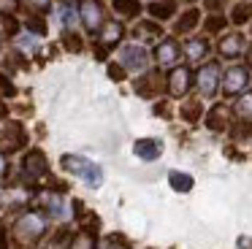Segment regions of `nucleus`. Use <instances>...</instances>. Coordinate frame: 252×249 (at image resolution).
Here are the masks:
<instances>
[{"label":"nucleus","mask_w":252,"mask_h":249,"mask_svg":"<svg viewBox=\"0 0 252 249\" xmlns=\"http://www.w3.org/2000/svg\"><path fill=\"white\" fill-rule=\"evenodd\" d=\"M46 233H49V217L38 209H28L22 214H17L11 227V238L22 247H35Z\"/></svg>","instance_id":"nucleus-1"},{"label":"nucleus","mask_w":252,"mask_h":249,"mask_svg":"<svg viewBox=\"0 0 252 249\" xmlns=\"http://www.w3.org/2000/svg\"><path fill=\"white\" fill-rule=\"evenodd\" d=\"M60 165H63V171H68L76 179H82L90 189H98L100 184H103V168L84 155H63Z\"/></svg>","instance_id":"nucleus-2"},{"label":"nucleus","mask_w":252,"mask_h":249,"mask_svg":"<svg viewBox=\"0 0 252 249\" xmlns=\"http://www.w3.org/2000/svg\"><path fill=\"white\" fill-rule=\"evenodd\" d=\"M117 57H120V65L133 76H141L152 68V52L147 49V43H138V41H130V43H122L117 49Z\"/></svg>","instance_id":"nucleus-3"},{"label":"nucleus","mask_w":252,"mask_h":249,"mask_svg":"<svg viewBox=\"0 0 252 249\" xmlns=\"http://www.w3.org/2000/svg\"><path fill=\"white\" fill-rule=\"evenodd\" d=\"M222 87V68L217 60H206L198 65L195 70V92L201 95V100H214Z\"/></svg>","instance_id":"nucleus-4"},{"label":"nucleus","mask_w":252,"mask_h":249,"mask_svg":"<svg viewBox=\"0 0 252 249\" xmlns=\"http://www.w3.org/2000/svg\"><path fill=\"white\" fill-rule=\"evenodd\" d=\"M19 171H22V179L30 184L41 182V179H49V157L41 146H28L22 155V162H19Z\"/></svg>","instance_id":"nucleus-5"},{"label":"nucleus","mask_w":252,"mask_h":249,"mask_svg":"<svg viewBox=\"0 0 252 249\" xmlns=\"http://www.w3.org/2000/svg\"><path fill=\"white\" fill-rule=\"evenodd\" d=\"M133 92L138 97H147V100H155L163 92H168V73L163 68H149L147 73L136 76L133 81Z\"/></svg>","instance_id":"nucleus-6"},{"label":"nucleus","mask_w":252,"mask_h":249,"mask_svg":"<svg viewBox=\"0 0 252 249\" xmlns=\"http://www.w3.org/2000/svg\"><path fill=\"white\" fill-rule=\"evenodd\" d=\"M182 57H185V46H182V41L176 35H163L152 49V60L163 70H171L176 65H182Z\"/></svg>","instance_id":"nucleus-7"},{"label":"nucleus","mask_w":252,"mask_h":249,"mask_svg":"<svg viewBox=\"0 0 252 249\" xmlns=\"http://www.w3.org/2000/svg\"><path fill=\"white\" fill-rule=\"evenodd\" d=\"M250 81H252L250 68L244 62H233L222 70V87H220V92L225 97H239L250 90Z\"/></svg>","instance_id":"nucleus-8"},{"label":"nucleus","mask_w":252,"mask_h":249,"mask_svg":"<svg viewBox=\"0 0 252 249\" xmlns=\"http://www.w3.org/2000/svg\"><path fill=\"white\" fill-rule=\"evenodd\" d=\"M28 144H30V135L25 130V124L17 122V119H6V124L0 127V152L14 155V152L28 149Z\"/></svg>","instance_id":"nucleus-9"},{"label":"nucleus","mask_w":252,"mask_h":249,"mask_svg":"<svg viewBox=\"0 0 252 249\" xmlns=\"http://www.w3.org/2000/svg\"><path fill=\"white\" fill-rule=\"evenodd\" d=\"M195 87V73L190 65H176L168 70V95L174 100H185L190 97V90Z\"/></svg>","instance_id":"nucleus-10"},{"label":"nucleus","mask_w":252,"mask_h":249,"mask_svg":"<svg viewBox=\"0 0 252 249\" xmlns=\"http://www.w3.org/2000/svg\"><path fill=\"white\" fill-rule=\"evenodd\" d=\"M79 16H82V27L90 35H98L100 27L106 25V8L100 0H79Z\"/></svg>","instance_id":"nucleus-11"},{"label":"nucleus","mask_w":252,"mask_h":249,"mask_svg":"<svg viewBox=\"0 0 252 249\" xmlns=\"http://www.w3.org/2000/svg\"><path fill=\"white\" fill-rule=\"evenodd\" d=\"M55 22L60 25V30H79L82 16H79V0H57L52 5Z\"/></svg>","instance_id":"nucleus-12"},{"label":"nucleus","mask_w":252,"mask_h":249,"mask_svg":"<svg viewBox=\"0 0 252 249\" xmlns=\"http://www.w3.org/2000/svg\"><path fill=\"white\" fill-rule=\"evenodd\" d=\"M244 52H247V38H244V32L233 30V32H222V35H220V41H217V54H220L222 60H239V57H244Z\"/></svg>","instance_id":"nucleus-13"},{"label":"nucleus","mask_w":252,"mask_h":249,"mask_svg":"<svg viewBox=\"0 0 252 249\" xmlns=\"http://www.w3.org/2000/svg\"><path fill=\"white\" fill-rule=\"evenodd\" d=\"M185 46V60L192 65H201L209 60V52H212V41L209 35H187V41L182 43Z\"/></svg>","instance_id":"nucleus-14"},{"label":"nucleus","mask_w":252,"mask_h":249,"mask_svg":"<svg viewBox=\"0 0 252 249\" xmlns=\"http://www.w3.org/2000/svg\"><path fill=\"white\" fill-rule=\"evenodd\" d=\"M201 22H203L201 8H195V5H187V8L182 11L179 16H176V22H174V35H176V38H179V35H190L192 30H198V27H201Z\"/></svg>","instance_id":"nucleus-15"},{"label":"nucleus","mask_w":252,"mask_h":249,"mask_svg":"<svg viewBox=\"0 0 252 249\" xmlns=\"http://www.w3.org/2000/svg\"><path fill=\"white\" fill-rule=\"evenodd\" d=\"M147 14H149V19L160 22V25H163V22H171V19L179 16V0H149Z\"/></svg>","instance_id":"nucleus-16"},{"label":"nucleus","mask_w":252,"mask_h":249,"mask_svg":"<svg viewBox=\"0 0 252 249\" xmlns=\"http://www.w3.org/2000/svg\"><path fill=\"white\" fill-rule=\"evenodd\" d=\"M125 32L127 30L120 19H106V25L100 27V32H98V43H103L106 49H120Z\"/></svg>","instance_id":"nucleus-17"},{"label":"nucleus","mask_w":252,"mask_h":249,"mask_svg":"<svg viewBox=\"0 0 252 249\" xmlns=\"http://www.w3.org/2000/svg\"><path fill=\"white\" fill-rule=\"evenodd\" d=\"M203 117H206V127L212 133H225L230 127V106L228 103H214Z\"/></svg>","instance_id":"nucleus-18"},{"label":"nucleus","mask_w":252,"mask_h":249,"mask_svg":"<svg viewBox=\"0 0 252 249\" xmlns=\"http://www.w3.org/2000/svg\"><path fill=\"white\" fill-rule=\"evenodd\" d=\"M133 155L144 162L160 160V155H163V141L160 138H138L136 144H133Z\"/></svg>","instance_id":"nucleus-19"},{"label":"nucleus","mask_w":252,"mask_h":249,"mask_svg":"<svg viewBox=\"0 0 252 249\" xmlns=\"http://www.w3.org/2000/svg\"><path fill=\"white\" fill-rule=\"evenodd\" d=\"M11 43H14V52H19L22 57H33V54L41 52V38L33 35L30 30H22L17 38H11Z\"/></svg>","instance_id":"nucleus-20"},{"label":"nucleus","mask_w":252,"mask_h":249,"mask_svg":"<svg viewBox=\"0 0 252 249\" xmlns=\"http://www.w3.org/2000/svg\"><path fill=\"white\" fill-rule=\"evenodd\" d=\"M203 114H206V108H203L201 97H185V100H182V106H179V119H182V122L195 124Z\"/></svg>","instance_id":"nucleus-21"},{"label":"nucleus","mask_w":252,"mask_h":249,"mask_svg":"<svg viewBox=\"0 0 252 249\" xmlns=\"http://www.w3.org/2000/svg\"><path fill=\"white\" fill-rule=\"evenodd\" d=\"M111 11L117 19H138L144 11L141 0H111Z\"/></svg>","instance_id":"nucleus-22"},{"label":"nucleus","mask_w":252,"mask_h":249,"mask_svg":"<svg viewBox=\"0 0 252 249\" xmlns=\"http://www.w3.org/2000/svg\"><path fill=\"white\" fill-rule=\"evenodd\" d=\"M228 22L233 27H244L252 22V0H236L233 5H230V16Z\"/></svg>","instance_id":"nucleus-23"},{"label":"nucleus","mask_w":252,"mask_h":249,"mask_svg":"<svg viewBox=\"0 0 252 249\" xmlns=\"http://www.w3.org/2000/svg\"><path fill=\"white\" fill-rule=\"evenodd\" d=\"M133 38H138V41H149V38H155V41H160L163 38V25L155 19H141L138 22V27L133 30Z\"/></svg>","instance_id":"nucleus-24"},{"label":"nucleus","mask_w":252,"mask_h":249,"mask_svg":"<svg viewBox=\"0 0 252 249\" xmlns=\"http://www.w3.org/2000/svg\"><path fill=\"white\" fill-rule=\"evenodd\" d=\"M60 43H63V49L65 52H71V54H82L84 52V35L79 30H63L60 32Z\"/></svg>","instance_id":"nucleus-25"},{"label":"nucleus","mask_w":252,"mask_h":249,"mask_svg":"<svg viewBox=\"0 0 252 249\" xmlns=\"http://www.w3.org/2000/svg\"><path fill=\"white\" fill-rule=\"evenodd\" d=\"M0 27H3V32H6V38H17L19 32L25 30L22 19H19L14 11H0Z\"/></svg>","instance_id":"nucleus-26"},{"label":"nucleus","mask_w":252,"mask_h":249,"mask_svg":"<svg viewBox=\"0 0 252 249\" xmlns=\"http://www.w3.org/2000/svg\"><path fill=\"white\" fill-rule=\"evenodd\" d=\"M22 25H25V30H30L33 35H38V38H44L46 32H49L46 16H44V14H38V11H30V14L22 19Z\"/></svg>","instance_id":"nucleus-27"},{"label":"nucleus","mask_w":252,"mask_h":249,"mask_svg":"<svg viewBox=\"0 0 252 249\" xmlns=\"http://www.w3.org/2000/svg\"><path fill=\"white\" fill-rule=\"evenodd\" d=\"M230 114L236 119H252V92L247 90L244 95L233 97V106H230Z\"/></svg>","instance_id":"nucleus-28"},{"label":"nucleus","mask_w":252,"mask_h":249,"mask_svg":"<svg viewBox=\"0 0 252 249\" xmlns=\"http://www.w3.org/2000/svg\"><path fill=\"white\" fill-rule=\"evenodd\" d=\"M168 184H171L174 192H190V189L195 187V179L185 171H168Z\"/></svg>","instance_id":"nucleus-29"},{"label":"nucleus","mask_w":252,"mask_h":249,"mask_svg":"<svg viewBox=\"0 0 252 249\" xmlns=\"http://www.w3.org/2000/svg\"><path fill=\"white\" fill-rule=\"evenodd\" d=\"M203 27V35H220V32H225V27H228V16L225 14H206V19L201 22Z\"/></svg>","instance_id":"nucleus-30"},{"label":"nucleus","mask_w":252,"mask_h":249,"mask_svg":"<svg viewBox=\"0 0 252 249\" xmlns=\"http://www.w3.org/2000/svg\"><path fill=\"white\" fill-rule=\"evenodd\" d=\"M228 133L233 141H250L252 138V119H236L228 127Z\"/></svg>","instance_id":"nucleus-31"},{"label":"nucleus","mask_w":252,"mask_h":249,"mask_svg":"<svg viewBox=\"0 0 252 249\" xmlns=\"http://www.w3.org/2000/svg\"><path fill=\"white\" fill-rule=\"evenodd\" d=\"M98 249H133L122 233H109V236L98 238Z\"/></svg>","instance_id":"nucleus-32"},{"label":"nucleus","mask_w":252,"mask_h":249,"mask_svg":"<svg viewBox=\"0 0 252 249\" xmlns=\"http://www.w3.org/2000/svg\"><path fill=\"white\" fill-rule=\"evenodd\" d=\"M68 249H98V236H90V233L79 230V233H73Z\"/></svg>","instance_id":"nucleus-33"},{"label":"nucleus","mask_w":252,"mask_h":249,"mask_svg":"<svg viewBox=\"0 0 252 249\" xmlns=\"http://www.w3.org/2000/svg\"><path fill=\"white\" fill-rule=\"evenodd\" d=\"M106 73H109L111 81H125L127 79V70L120 65V60H109V62H106Z\"/></svg>","instance_id":"nucleus-34"},{"label":"nucleus","mask_w":252,"mask_h":249,"mask_svg":"<svg viewBox=\"0 0 252 249\" xmlns=\"http://www.w3.org/2000/svg\"><path fill=\"white\" fill-rule=\"evenodd\" d=\"M17 84L11 81L8 73H0V97H17Z\"/></svg>","instance_id":"nucleus-35"},{"label":"nucleus","mask_w":252,"mask_h":249,"mask_svg":"<svg viewBox=\"0 0 252 249\" xmlns=\"http://www.w3.org/2000/svg\"><path fill=\"white\" fill-rule=\"evenodd\" d=\"M0 249H11V227L0 219Z\"/></svg>","instance_id":"nucleus-36"},{"label":"nucleus","mask_w":252,"mask_h":249,"mask_svg":"<svg viewBox=\"0 0 252 249\" xmlns=\"http://www.w3.org/2000/svg\"><path fill=\"white\" fill-rule=\"evenodd\" d=\"M203 5H206L209 14H222V11L230 5V0H203Z\"/></svg>","instance_id":"nucleus-37"},{"label":"nucleus","mask_w":252,"mask_h":249,"mask_svg":"<svg viewBox=\"0 0 252 249\" xmlns=\"http://www.w3.org/2000/svg\"><path fill=\"white\" fill-rule=\"evenodd\" d=\"M30 11H38V14H44V11H49L52 5H55V0H28Z\"/></svg>","instance_id":"nucleus-38"},{"label":"nucleus","mask_w":252,"mask_h":249,"mask_svg":"<svg viewBox=\"0 0 252 249\" xmlns=\"http://www.w3.org/2000/svg\"><path fill=\"white\" fill-rule=\"evenodd\" d=\"M8 173H11V162H8V155L0 152V182H6Z\"/></svg>","instance_id":"nucleus-39"},{"label":"nucleus","mask_w":252,"mask_h":249,"mask_svg":"<svg viewBox=\"0 0 252 249\" xmlns=\"http://www.w3.org/2000/svg\"><path fill=\"white\" fill-rule=\"evenodd\" d=\"M155 117H163V119H171V106L165 100H158L155 103Z\"/></svg>","instance_id":"nucleus-40"},{"label":"nucleus","mask_w":252,"mask_h":249,"mask_svg":"<svg viewBox=\"0 0 252 249\" xmlns=\"http://www.w3.org/2000/svg\"><path fill=\"white\" fill-rule=\"evenodd\" d=\"M109 52H111V49H106L103 43H98V41H95V46H93L95 60H103V62H109Z\"/></svg>","instance_id":"nucleus-41"},{"label":"nucleus","mask_w":252,"mask_h":249,"mask_svg":"<svg viewBox=\"0 0 252 249\" xmlns=\"http://www.w3.org/2000/svg\"><path fill=\"white\" fill-rule=\"evenodd\" d=\"M236 249H252V236H239L236 238Z\"/></svg>","instance_id":"nucleus-42"},{"label":"nucleus","mask_w":252,"mask_h":249,"mask_svg":"<svg viewBox=\"0 0 252 249\" xmlns=\"http://www.w3.org/2000/svg\"><path fill=\"white\" fill-rule=\"evenodd\" d=\"M8 114H11V108H8V103L3 100V97H0V122H6Z\"/></svg>","instance_id":"nucleus-43"},{"label":"nucleus","mask_w":252,"mask_h":249,"mask_svg":"<svg viewBox=\"0 0 252 249\" xmlns=\"http://www.w3.org/2000/svg\"><path fill=\"white\" fill-rule=\"evenodd\" d=\"M17 8V0H0V11H14Z\"/></svg>","instance_id":"nucleus-44"},{"label":"nucleus","mask_w":252,"mask_h":249,"mask_svg":"<svg viewBox=\"0 0 252 249\" xmlns=\"http://www.w3.org/2000/svg\"><path fill=\"white\" fill-rule=\"evenodd\" d=\"M244 65L252 68V46H247V52H244Z\"/></svg>","instance_id":"nucleus-45"},{"label":"nucleus","mask_w":252,"mask_h":249,"mask_svg":"<svg viewBox=\"0 0 252 249\" xmlns=\"http://www.w3.org/2000/svg\"><path fill=\"white\" fill-rule=\"evenodd\" d=\"M182 3H187V5H195V3H198V0H182Z\"/></svg>","instance_id":"nucleus-46"},{"label":"nucleus","mask_w":252,"mask_h":249,"mask_svg":"<svg viewBox=\"0 0 252 249\" xmlns=\"http://www.w3.org/2000/svg\"><path fill=\"white\" fill-rule=\"evenodd\" d=\"M250 32H252V22H250Z\"/></svg>","instance_id":"nucleus-47"}]
</instances>
